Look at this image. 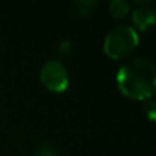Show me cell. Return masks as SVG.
I'll use <instances>...</instances> for the list:
<instances>
[{"label": "cell", "mask_w": 156, "mask_h": 156, "mask_svg": "<svg viewBox=\"0 0 156 156\" xmlns=\"http://www.w3.org/2000/svg\"><path fill=\"white\" fill-rule=\"evenodd\" d=\"M116 85L123 96L145 100L156 93V65L147 58H136L119 67Z\"/></svg>", "instance_id": "1"}, {"label": "cell", "mask_w": 156, "mask_h": 156, "mask_svg": "<svg viewBox=\"0 0 156 156\" xmlns=\"http://www.w3.org/2000/svg\"><path fill=\"white\" fill-rule=\"evenodd\" d=\"M140 44V36L133 26L121 23L114 26L104 37L103 51L108 58L121 60L132 55Z\"/></svg>", "instance_id": "2"}, {"label": "cell", "mask_w": 156, "mask_h": 156, "mask_svg": "<svg viewBox=\"0 0 156 156\" xmlns=\"http://www.w3.org/2000/svg\"><path fill=\"white\" fill-rule=\"evenodd\" d=\"M40 80L43 85L54 93H63L70 82L67 69L59 59H51L44 63L40 70Z\"/></svg>", "instance_id": "3"}, {"label": "cell", "mask_w": 156, "mask_h": 156, "mask_svg": "<svg viewBox=\"0 0 156 156\" xmlns=\"http://www.w3.org/2000/svg\"><path fill=\"white\" fill-rule=\"evenodd\" d=\"M132 21L137 30L147 32L156 25V10L151 5H137L132 11Z\"/></svg>", "instance_id": "4"}, {"label": "cell", "mask_w": 156, "mask_h": 156, "mask_svg": "<svg viewBox=\"0 0 156 156\" xmlns=\"http://www.w3.org/2000/svg\"><path fill=\"white\" fill-rule=\"evenodd\" d=\"M97 3L94 0H74L70 4V14L74 18H86L94 12Z\"/></svg>", "instance_id": "5"}, {"label": "cell", "mask_w": 156, "mask_h": 156, "mask_svg": "<svg viewBox=\"0 0 156 156\" xmlns=\"http://www.w3.org/2000/svg\"><path fill=\"white\" fill-rule=\"evenodd\" d=\"M108 10H110L111 16L116 19L125 18L127 14L130 12V3L126 2V0H112L108 4Z\"/></svg>", "instance_id": "6"}, {"label": "cell", "mask_w": 156, "mask_h": 156, "mask_svg": "<svg viewBox=\"0 0 156 156\" xmlns=\"http://www.w3.org/2000/svg\"><path fill=\"white\" fill-rule=\"evenodd\" d=\"M33 156H60L58 149L48 141H41L36 145Z\"/></svg>", "instance_id": "7"}, {"label": "cell", "mask_w": 156, "mask_h": 156, "mask_svg": "<svg viewBox=\"0 0 156 156\" xmlns=\"http://www.w3.org/2000/svg\"><path fill=\"white\" fill-rule=\"evenodd\" d=\"M143 112L145 118L151 122H156V99L151 97V99L145 100L143 104Z\"/></svg>", "instance_id": "8"}, {"label": "cell", "mask_w": 156, "mask_h": 156, "mask_svg": "<svg viewBox=\"0 0 156 156\" xmlns=\"http://www.w3.org/2000/svg\"><path fill=\"white\" fill-rule=\"evenodd\" d=\"M71 49H73V44H71V41L63 40V41H60V43L58 44L56 52H58L59 56H67V55L71 52Z\"/></svg>", "instance_id": "9"}, {"label": "cell", "mask_w": 156, "mask_h": 156, "mask_svg": "<svg viewBox=\"0 0 156 156\" xmlns=\"http://www.w3.org/2000/svg\"><path fill=\"white\" fill-rule=\"evenodd\" d=\"M18 156H32V155H18Z\"/></svg>", "instance_id": "10"}]
</instances>
